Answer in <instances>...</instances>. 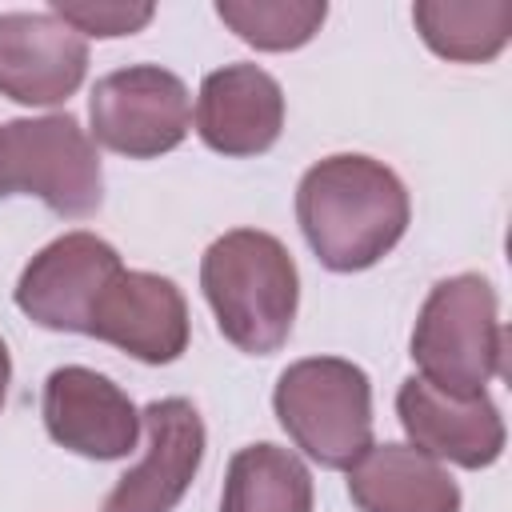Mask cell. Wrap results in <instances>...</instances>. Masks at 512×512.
I'll list each match as a JSON object with an SVG mask.
<instances>
[{
    "label": "cell",
    "instance_id": "cell-6",
    "mask_svg": "<svg viewBox=\"0 0 512 512\" xmlns=\"http://www.w3.org/2000/svg\"><path fill=\"white\" fill-rule=\"evenodd\" d=\"M88 120L96 144L128 160H152L184 144L192 128V96L176 72L160 64H128L96 80Z\"/></svg>",
    "mask_w": 512,
    "mask_h": 512
},
{
    "label": "cell",
    "instance_id": "cell-10",
    "mask_svg": "<svg viewBox=\"0 0 512 512\" xmlns=\"http://www.w3.org/2000/svg\"><path fill=\"white\" fill-rule=\"evenodd\" d=\"M140 424L148 428L144 460L112 484L100 512H172L200 472L208 436L192 400H152L140 412Z\"/></svg>",
    "mask_w": 512,
    "mask_h": 512
},
{
    "label": "cell",
    "instance_id": "cell-2",
    "mask_svg": "<svg viewBox=\"0 0 512 512\" xmlns=\"http://www.w3.org/2000/svg\"><path fill=\"white\" fill-rule=\"evenodd\" d=\"M200 288L228 344L248 356L284 348L300 304V272L272 232L232 228L216 236L200 260Z\"/></svg>",
    "mask_w": 512,
    "mask_h": 512
},
{
    "label": "cell",
    "instance_id": "cell-14",
    "mask_svg": "<svg viewBox=\"0 0 512 512\" xmlns=\"http://www.w3.org/2000/svg\"><path fill=\"white\" fill-rule=\"evenodd\" d=\"M348 496L360 512H460V484L412 444H372L348 468Z\"/></svg>",
    "mask_w": 512,
    "mask_h": 512
},
{
    "label": "cell",
    "instance_id": "cell-17",
    "mask_svg": "<svg viewBox=\"0 0 512 512\" xmlns=\"http://www.w3.org/2000/svg\"><path fill=\"white\" fill-rule=\"evenodd\" d=\"M216 16L252 48L260 52H292L304 48L324 16V0H220Z\"/></svg>",
    "mask_w": 512,
    "mask_h": 512
},
{
    "label": "cell",
    "instance_id": "cell-18",
    "mask_svg": "<svg viewBox=\"0 0 512 512\" xmlns=\"http://www.w3.org/2000/svg\"><path fill=\"white\" fill-rule=\"evenodd\" d=\"M48 12L80 36L116 40V36H132L148 28L156 16V4L148 0H52Z\"/></svg>",
    "mask_w": 512,
    "mask_h": 512
},
{
    "label": "cell",
    "instance_id": "cell-9",
    "mask_svg": "<svg viewBox=\"0 0 512 512\" xmlns=\"http://www.w3.org/2000/svg\"><path fill=\"white\" fill-rule=\"evenodd\" d=\"M48 436L88 460H124L140 440V412L128 392L96 368L64 364L48 372L40 396Z\"/></svg>",
    "mask_w": 512,
    "mask_h": 512
},
{
    "label": "cell",
    "instance_id": "cell-5",
    "mask_svg": "<svg viewBox=\"0 0 512 512\" xmlns=\"http://www.w3.org/2000/svg\"><path fill=\"white\" fill-rule=\"evenodd\" d=\"M8 148L12 192L44 200L64 220H84L104 200V172L96 140L80 128L76 116H20L0 124Z\"/></svg>",
    "mask_w": 512,
    "mask_h": 512
},
{
    "label": "cell",
    "instance_id": "cell-4",
    "mask_svg": "<svg viewBox=\"0 0 512 512\" xmlns=\"http://www.w3.org/2000/svg\"><path fill=\"white\" fill-rule=\"evenodd\" d=\"M412 360L424 384L452 396H480L500 372V304L496 288L480 272H460L432 284L412 328Z\"/></svg>",
    "mask_w": 512,
    "mask_h": 512
},
{
    "label": "cell",
    "instance_id": "cell-11",
    "mask_svg": "<svg viewBox=\"0 0 512 512\" xmlns=\"http://www.w3.org/2000/svg\"><path fill=\"white\" fill-rule=\"evenodd\" d=\"M88 72V44L52 12H0V96L52 108Z\"/></svg>",
    "mask_w": 512,
    "mask_h": 512
},
{
    "label": "cell",
    "instance_id": "cell-8",
    "mask_svg": "<svg viewBox=\"0 0 512 512\" xmlns=\"http://www.w3.org/2000/svg\"><path fill=\"white\" fill-rule=\"evenodd\" d=\"M188 304L176 280L120 268L88 312V332L140 364H172L188 348Z\"/></svg>",
    "mask_w": 512,
    "mask_h": 512
},
{
    "label": "cell",
    "instance_id": "cell-16",
    "mask_svg": "<svg viewBox=\"0 0 512 512\" xmlns=\"http://www.w3.org/2000/svg\"><path fill=\"white\" fill-rule=\"evenodd\" d=\"M220 512H312V476L280 444H248L228 460Z\"/></svg>",
    "mask_w": 512,
    "mask_h": 512
},
{
    "label": "cell",
    "instance_id": "cell-12",
    "mask_svg": "<svg viewBox=\"0 0 512 512\" xmlns=\"http://www.w3.org/2000/svg\"><path fill=\"white\" fill-rule=\"evenodd\" d=\"M396 416L412 440L432 460H448L460 468H488L504 452V420L488 392L452 396L420 376H408L396 392Z\"/></svg>",
    "mask_w": 512,
    "mask_h": 512
},
{
    "label": "cell",
    "instance_id": "cell-3",
    "mask_svg": "<svg viewBox=\"0 0 512 512\" xmlns=\"http://www.w3.org/2000/svg\"><path fill=\"white\" fill-rule=\"evenodd\" d=\"M272 408L288 440L320 468L348 472L372 448V380L344 356H304L276 380Z\"/></svg>",
    "mask_w": 512,
    "mask_h": 512
},
{
    "label": "cell",
    "instance_id": "cell-15",
    "mask_svg": "<svg viewBox=\"0 0 512 512\" xmlns=\"http://www.w3.org/2000/svg\"><path fill=\"white\" fill-rule=\"evenodd\" d=\"M420 40L456 64H488L512 36L508 0H420L412 8Z\"/></svg>",
    "mask_w": 512,
    "mask_h": 512
},
{
    "label": "cell",
    "instance_id": "cell-7",
    "mask_svg": "<svg viewBox=\"0 0 512 512\" xmlns=\"http://www.w3.org/2000/svg\"><path fill=\"white\" fill-rule=\"evenodd\" d=\"M120 252L92 232H64L44 244L16 280V308L48 332H88V312L120 272Z\"/></svg>",
    "mask_w": 512,
    "mask_h": 512
},
{
    "label": "cell",
    "instance_id": "cell-13",
    "mask_svg": "<svg viewBox=\"0 0 512 512\" xmlns=\"http://www.w3.org/2000/svg\"><path fill=\"white\" fill-rule=\"evenodd\" d=\"M284 92L260 64H224L196 96V136L220 156H260L280 140Z\"/></svg>",
    "mask_w": 512,
    "mask_h": 512
},
{
    "label": "cell",
    "instance_id": "cell-19",
    "mask_svg": "<svg viewBox=\"0 0 512 512\" xmlns=\"http://www.w3.org/2000/svg\"><path fill=\"white\" fill-rule=\"evenodd\" d=\"M8 384H12V356H8V344L0 340V408L8 400Z\"/></svg>",
    "mask_w": 512,
    "mask_h": 512
},
{
    "label": "cell",
    "instance_id": "cell-20",
    "mask_svg": "<svg viewBox=\"0 0 512 512\" xmlns=\"http://www.w3.org/2000/svg\"><path fill=\"white\" fill-rule=\"evenodd\" d=\"M0 196H12V180H8V148H4V128H0Z\"/></svg>",
    "mask_w": 512,
    "mask_h": 512
},
{
    "label": "cell",
    "instance_id": "cell-1",
    "mask_svg": "<svg viewBox=\"0 0 512 512\" xmlns=\"http://www.w3.org/2000/svg\"><path fill=\"white\" fill-rule=\"evenodd\" d=\"M408 188L400 176L360 152L316 160L296 188V220L328 272H364L380 264L408 232Z\"/></svg>",
    "mask_w": 512,
    "mask_h": 512
}]
</instances>
